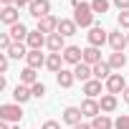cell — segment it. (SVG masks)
<instances>
[{"instance_id": "1", "label": "cell", "mask_w": 129, "mask_h": 129, "mask_svg": "<svg viewBox=\"0 0 129 129\" xmlns=\"http://www.w3.org/2000/svg\"><path fill=\"white\" fill-rule=\"evenodd\" d=\"M71 8H74V20L79 28H94L96 25V13L91 10V3L71 0Z\"/></svg>"}, {"instance_id": "2", "label": "cell", "mask_w": 129, "mask_h": 129, "mask_svg": "<svg viewBox=\"0 0 129 129\" xmlns=\"http://www.w3.org/2000/svg\"><path fill=\"white\" fill-rule=\"evenodd\" d=\"M23 119V106L20 104H3L0 106V121H8V124H20Z\"/></svg>"}, {"instance_id": "3", "label": "cell", "mask_w": 129, "mask_h": 129, "mask_svg": "<svg viewBox=\"0 0 129 129\" xmlns=\"http://www.w3.org/2000/svg\"><path fill=\"white\" fill-rule=\"evenodd\" d=\"M86 41H89V46H94V48H101L104 43H109V30H104L101 25H94V28H89V33H86Z\"/></svg>"}, {"instance_id": "4", "label": "cell", "mask_w": 129, "mask_h": 129, "mask_svg": "<svg viewBox=\"0 0 129 129\" xmlns=\"http://www.w3.org/2000/svg\"><path fill=\"white\" fill-rule=\"evenodd\" d=\"M104 89H106V94H124V89H126V81H124V76L121 74H111L106 81H104Z\"/></svg>"}, {"instance_id": "5", "label": "cell", "mask_w": 129, "mask_h": 129, "mask_svg": "<svg viewBox=\"0 0 129 129\" xmlns=\"http://www.w3.org/2000/svg\"><path fill=\"white\" fill-rule=\"evenodd\" d=\"M109 46H111L114 53H124V48L129 46V43H126V33H121V28L109 30Z\"/></svg>"}, {"instance_id": "6", "label": "cell", "mask_w": 129, "mask_h": 129, "mask_svg": "<svg viewBox=\"0 0 129 129\" xmlns=\"http://www.w3.org/2000/svg\"><path fill=\"white\" fill-rule=\"evenodd\" d=\"M61 56H63V63H69V66H79V63L84 61V51L79 46H66Z\"/></svg>"}, {"instance_id": "7", "label": "cell", "mask_w": 129, "mask_h": 129, "mask_svg": "<svg viewBox=\"0 0 129 129\" xmlns=\"http://www.w3.org/2000/svg\"><path fill=\"white\" fill-rule=\"evenodd\" d=\"M28 13H30L36 20H41V18L51 15V0H33L30 8H28Z\"/></svg>"}, {"instance_id": "8", "label": "cell", "mask_w": 129, "mask_h": 129, "mask_svg": "<svg viewBox=\"0 0 129 129\" xmlns=\"http://www.w3.org/2000/svg\"><path fill=\"white\" fill-rule=\"evenodd\" d=\"M0 23H5L8 28L15 25V23H20V8H15V5L0 8Z\"/></svg>"}, {"instance_id": "9", "label": "cell", "mask_w": 129, "mask_h": 129, "mask_svg": "<svg viewBox=\"0 0 129 129\" xmlns=\"http://www.w3.org/2000/svg\"><path fill=\"white\" fill-rule=\"evenodd\" d=\"M61 119H63V124L76 126V124H81L84 111H81V106H66V109H63V114H61Z\"/></svg>"}, {"instance_id": "10", "label": "cell", "mask_w": 129, "mask_h": 129, "mask_svg": "<svg viewBox=\"0 0 129 129\" xmlns=\"http://www.w3.org/2000/svg\"><path fill=\"white\" fill-rule=\"evenodd\" d=\"M46 41H48V36H46V33H41V30L36 28V30H30V33H28L25 46H28L30 51H41V48L46 46Z\"/></svg>"}, {"instance_id": "11", "label": "cell", "mask_w": 129, "mask_h": 129, "mask_svg": "<svg viewBox=\"0 0 129 129\" xmlns=\"http://www.w3.org/2000/svg\"><path fill=\"white\" fill-rule=\"evenodd\" d=\"M58 20L61 18H56V15H46V18H41L38 20V30L41 33H46V36H51V33H58Z\"/></svg>"}, {"instance_id": "12", "label": "cell", "mask_w": 129, "mask_h": 129, "mask_svg": "<svg viewBox=\"0 0 129 129\" xmlns=\"http://www.w3.org/2000/svg\"><path fill=\"white\" fill-rule=\"evenodd\" d=\"M30 99H33V91H30V86H25V84H18V86L13 89V101H15V104H20V106H23V104H28Z\"/></svg>"}, {"instance_id": "13", "label": "cell", "mask_w": 129, "mask_h": 129, "mask_svg": "<svg viewBox=\"0 0 129 129\" xmlns=\"http://www.w3.org/2000/svg\"><path fill=\"white\" fill-rule=\"evenodd\" d=\"M81 111H84V116L96 119V116L101 114V104H99V99H84V101H81Z\"/></svg>"}, {"instance_id": "14", "label": "cell", "mask_w": 129, "mask_h": 129, "mask_svg": "<svg viewBox=\"0 0 129 129\" xmlns=\"http://www.w3.org/2000/svg\"><path fill=\"white\" fill-rule=\"evenodd\" d=\"M74 76H76V81H81V84H86V81H91L94 79V66H89V63H79V66H74Z\"/></svg>"}, {"instance_id": "15", "label": "cell", "mask_w": 129, "mask_h": 129, "mask_svg": "<svg viewBox=\"0 0 129 129\" xmlns=\"http://www.w3.org/2000/svg\"><path fill=\"white\" fill-rule=\"evenodd\" d=\"M58 33H61L63 38L76 36V33H79V25H76V20H74V18H61V20H58Z\"/></svg>"}, {"instance_id": "16", "label": "cell", "mask_w": 129, "mask_h": 129, "mask_svg": "<svg viewBox=\"0 0 129 129\" xmlns=\"http://www.w3.org/2000/svg\"><path fill=\"white\" fill-rule=\"evenodd\" d=\"M46 48L51 53H63V48H66V43H63V36L61 33H51L48 41H46Z\"/></svg>"}, {"instance_id": "17", "label": "cell", "mask_w": 129, "mask_h": 129, "mask_svg": "<svg viewBox=\"0 0 129 129\" xmlns=\"http://www.w3.org/2000/svg\"><path fill=\"white\" fill-rule=\"evenodd\" d=\"M46 58H48V56H46V53H41V51H28L25 63H28L30 69H36V71H38L41 66H46Z\"/></svg>"}, {"instance_id": "18", "label": "cell", "mask_w": 129, "mask_h": 129, "mask_svg": "<svg viewBox=\"0 0 129 129\" xmlns=\"http://www.w3.org/2000/svg\"><path fill=\"white\" fill-rule=\"evenodd\" d=\"M99 104H101V114H111V111H116L119 99H116L114 94H104V96L99 99Z\"/></svg>"}, {"instance_id": "19", "label": "cell", "mask_w": 129, "mask_h": 129, "mask_svg": "<svg viewBox=\"0 0 129 129\" xmlns=\"http://www.w3.org/2000/svg\"><path fill=\"white\" fill-rule=\"evenodd\" d=\"M56 81H58L61 89H71L74 81H76V76H74V71H69V69H61V71L56 74Z\"/></svg>"}, {"instance_id": "20", "label": "cell", "mask_w": 129, "mask_h": 129, "mask_svg": "<svg viewBox=\"0 0 129 129\" xmlns=\"http://www.w3.org/2000/svg\"><path fill=\"white\" fill-rule=\"evenodd\" d=\"M84 63H89V66H96V63H101V48L86 46V48H84Z\"/></svg>"}, {"instance_id": "21", "label": "cell", "mask_w": 129, "mask_h": 129, "mask_svg": "<svg viewBox=\"0 0 129 129\" xmlns=\"http://www.w3.org/2000/svg\"><path fill=\"white\" fill-rule=\"evenodd\" d=\"M10 36H13V41L15 43H25V38H28V28H25V23H15V25H10V30H8Z\"/></svg>"}, {"instance_id": "22", "label": "cell", "mask_w": 129, "mask_h": 129, "mask_svg": "<svg viewBox=\"0 0 129 129\" xmlns=\"http://www.w3.org/2000/svg\"><path fill=\"white\" fill-rule=\"evenodd\" d=\"M84 94H86V99L104 96V94H101V81H99V79H91V81H86V84H84Z\"/></svg>"}, {"instance_id": "23", "label": "cell", "mask_w": 129, "mask_h": 129, "mask_svg": "<svg viewBox=\"0 0 129 129\" xmlns=\"http://www.w3.org/2000/svg\"><path fill=\"white\" fill-rule=\"evenodd\" d=\"M46 69L53 71V74H58V71L63 69V56H61V53H48V58H46Z\"/></svg>"}, {"instance_id": "24", "label": "cell", "mask_w": 129, "mask_h": 129, "mask_svg": "<svg viewBox=\"0 0 129 129\" xmlns=\"http://www.w3.org/2000/svg\"><path fill=\"white\" fill-rule=\"evenodd\" d=\"M111 74H114V69L109 66L106 61H101V63H96V66H94V79H99V81H106Z\"/></svg>"}, {"instance_id": "25", "label": "cell", "mask_w": 129, "mask_h": 129, "mask_svg": "<svg viewBox=\"0 0 129 129\" xmlns=\"http://www.w3.org/2000/svg\"><path fill=\"white\" fill-rule=\"evenodd\" d=\"M91 129H114V119L109 114H99L96 119H91Z\"/></svg>"}, {"instance_id": "26", "label": "cell", "mask_w": 129, "mask_h": 129, "mask_svg": "<svg viewBox=\"0 0 129 129\" xmlns=\"http://www.w3.org/2000/svg\"><path fill=\"white\" fill-rule=\"evenodd\" d=\"M28 51H30V48H28L25 43H13V48L8 51V56H10V61H20V58L28 56Z\"/></svg>"}, {"instance_id": "27", "label": "cell", "mask_w": 129, "mask_h": 129, "mask_svg": "<svg viewBox=\"0 0 129 129\" xmlns=\"http://www.w3.org/2000/svg\"><path fill=\"white\" fill-rule=\"evenodd\" d=\"M20 84H25V86H33V84H38V74H36V69L25 66V69L20 71Z\"/></svg>"}, {"instance_id": "28", "label": "cell", "mask_w": 129, "mask_h": 129, "mask_svg": "<svg viewBox=\"0 0 129 129\" xmlns=\"http://www.w3.org/2000/svg\"><path fill=\"white\" fill-rule=\"evenodd\" d=\"M106 63H109V66H111L114 71H121V69L126 66V56H124V53H111Z\"/></svg>"}, {"instance_id": "29", "label": "cell", "mask_w": 129, "mask_h": 129, "mask_svg": "<svg viewBox=\"0 0 129 129\" xmlns=\"http://www.w3.org/2000/svg\"><path fill=\"white\" fill-rule=\"evenodd\" d=\"M109 8H111L109 0H91V10H94V13H101V15H104Z\"/></svg>"}, {"instance_id": "30", "label": "cell", "mask_w": 129, "mask_h": 129, "mask_svg": "<svg viewBox=\"0 0 129 129\" xmlns=\"http://www.w3.org/2000/svg\"><path fill=\"white\" fill-rule=\"evenodd\" d=\"M116 25L124 28V30H129V10H121V13L116 15Z\"/></svg>"}, {"instance_id": "31", "label": "cell", "mask_w": 129, "mask_h": 129, "mask_svg": "<svg viewBox=\"0 0 129 129\" xmlns=\"http://www.w3.org/2000/svg\"><path fill=\"white\" fill-rule=\"evenodd\" d=\"M30 91H33V99H43V96H46V84L38 81V84L30 86Z\"/></svg>"}, {"instance_id": "32", "label": "cell", "mask_w": 129, "mask_h": 129, "mask_svg": "<svg viewBox=\"0 0 129 129\" xmlns=\"http://www.w3.org/2000/svg\"><path fill=\"white\" fill-rule=\"evenodd\" d=\"M114 129H129V114H121L114 119Z\"/></svg>"}, {"instance_id": "33", "label": "cell", "mask_w": 129, "mask_h": 129, "mask_svg": "<svg viewBox=\"0 0 129 129\" xmlns=\"http://www.w3.org/2000/svg\"><path fill=\"white\" fill-rule=\"evenodd\" d=\"M8 69H10V56L0 53V74H8Z\"/></svg>"}, {"instance_id": "34", "label": "cell", "mask_w": 129, "mask_h": 129, "mask_svg": "<svg viewBox=\"0 0 129 129\" xmlns=\"http://www.w3.org/2000/svg\"><path fill=\"white\" fill-rule=\"evenodd\" d=\"M111 5L119 8V13H121V10H129V0H111Z\"/></svg>"}, {"instance_id": "35", "label": "cell", "mask_w": 129, "mask_h": 129, "mask_svg": "<svg viewBox=\"0 0 129 129\" xmlns=\"http://www.w3.org/2000/svg\"><path fill=\"white\" fill-rule=\"evenodd\" d=\"M41 129H61V124L56 121V119H48V121H43V126Z\"/></svg>"}, {"instance_id": "36", "label": "cell", "mask_w": 129, "mask_h": 129, "mask_svg": "<svg viewBox=\"0 0 129 129\" xmlns=\"http://www.w3.org/2000/svg\"><path fill=\"white\" fill-rule=\"evenodd\" d=\"M33 0H15V8H30Z\"/></svg>"}, {"instance_id": "37", "label": "cell", "mask_w": 129, "mask_h": 129, "mask_svg": "<svg viewBox=\"0 0 129 129\" xmlns=\"http://www.w3.org/2000/svg\"><path fill=\"white\" fill-rule=\"evenodd\" d=\"M71 129H91V124H86V121H81V124H76V126H71Z\"/></svg>"}, {"instance_id": "38", "label": "cell", "mask_w": 129, "mask_h": 129, "mask_svg": "<svg viewBox=\"0 0 129 129\" xmlns=\"http://www.w3.org/2000/svg\"><path fill=\"white\" fill-rule=\"evenodd\" d=\"M121 99H124V104H129V86L124 89V94H121Z\"/></svg>"}, {"instance_id": "39", "label": "cell", "mask_w": 129, "mask_h": 129, "mask_svg": "<svg viewBox=\"0 0 129 129\" xmlns=\"http://www.w3.org/2000/svg\"><path fill=\"white\" fill-rule=\"evenodd\" d=\"M0 5H3V8H8V5H15V0H0Z\"/></svg>"}, {"instance_id": "40", "label": "cell", "mask_w": 129, "mask_h": 129, "mask_svg": "<svg viewBox=\"0 0 129 129\" xmlns=\"http://www.w3.org/2000/svg\"><path fill=\"white\" fill-rule=\"evenodd\" d=\"M0 129H13V126H10L8 121H0Z\"/></svg>"}, {"instance_id": "41", "label": "cell", "mask_w": 129, "mask_h": 129, "mask_svg": "<svg viewBox=\"0 0 129 129\" xmlns=\"http://www.w3.org/2000/svg\"><path fill=\"white\" fill-rule=\"evenodd\" d=\"M126 43H129V30H126Z\"/></svg>"}]
</instances>
